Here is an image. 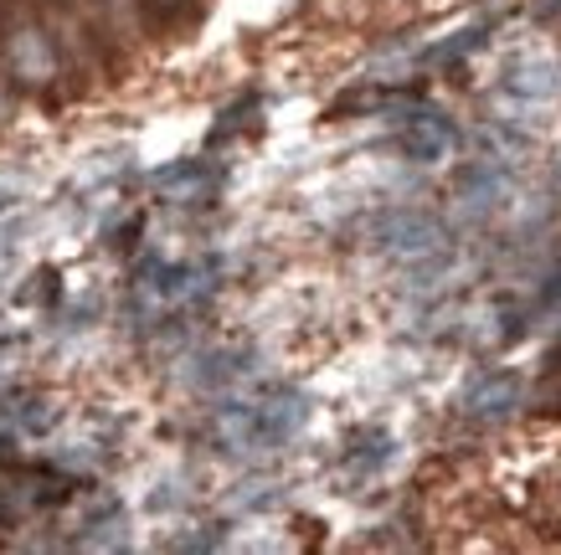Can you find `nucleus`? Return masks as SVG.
Here are the masks:
<instances>
[{
  "mask_svg": "<svg viewBox=\"0 0 561 555\" xmlns=\"http://www.w3.org/2000/svg\"><path fill=\"white\" fill-rule=\"evenodd\" d=\"M5 62L21 83H51L57 78V51H51L47 32L36 26H11L5 32Z\"/></svg>",
  "mask_w": 561,
  "mask_h": 555,
  "instance_id": "obj_1",
  "label": "nucleus"
},
{
  "mask_svg": "<svg viewBox=\"0 0 561 555\" xmlns=\"http://www.w3.org/2000/svg\"><path fill=\"white\" fill-rule=\"evenodd\" d=\"M520 396H526V381H520L515 370H484V375L469 381V391H463V412H469V417H505V412L520 406Z\"/></svg>",
  "mask_w": 561,
  "mask_h": 555,
  "instance_id": "obj_2",
  "label": "nucleus"
},
{
  "mask_svg": "<svg viewBox=\"0 0 561 555\" xmlns=\"http://www.w3.org/2000/svg\"><path fill=\"white\" fill-rule=\"evenodd\" d=\"M505 88L520 93V99L546 103L561 93V68L546 62V57H520V62H511V72H505Z\"/></svg>",
  "mask_w": 561,
  "mask_h": 555,
  "instance_id": "obj_3",
  "label": "nucleus"
},
{
  "mask_svg": "<svg viewBox=\"0 0 561 555\" xmlns=\"http://www.w3.org/2000/svg\"><path fill=\"white\" fill-rule=\"evenodd\" d=\"M402 150H408L412 160H443V154L454 150V129H448L438 114H417L408 129H402Z\"/></svg>",
  "mask_w": 561,
  "mask_h": 555,
  "instance_id": "obj_4",
  "label": "nucleus"
},
{
  "mask_svg": "<svg viewBox=\"0 0 561 555\" xmlns=\"http://www.w3.org/2000/svg\"><path fill=\"white\" fill-rule=\"evenodd\" d=\"M484 36H490V26H484V21H479V26H463V32H454L448 42L427 47L423 62H427V68H454V62H459V57H469V51H474Z\"/></svg>",
  "mask_w": 561,
  "mask_h": 555,
  "instance_id": "obj_5",
  "label": "nucleus"
},
{
  "mask_svg": "<svg viewBox=\"0 0 561 555\" xmlns=\"http://www.w3.org/2000/svg\"><path fill=\"white\" fill-rule=\"evenodd\" d=\"M5 108H11V99H5V78H0V118H5Z\"/></svg>",
  "mask_w": 561,
  "mask_h": 555,
  "instance_id": "obj_6",
  "label": "nucleus"
},
{
  "mask_svg": "<svg viewBox=\"0 0 561 555\" xmlns=\"http://www.w3.org/2000/svg\"><path fill=\"white\" fill-rule=\"evenodd\" d=\"M78 5H83V0H78Z\"/></svg>",
  "mask_w": 561,
  "mask_h": 555,
  "instance_id": "obj_7",
  "label": "nucleus"
}]
</instances>
